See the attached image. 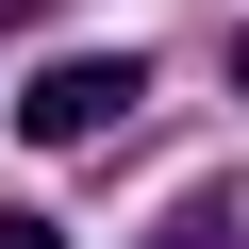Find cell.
Returning a JSON list of instances; mask_svg holds the SVG:
<instances>
[{
  "mask_svg": "<svg viewBox=\"0 0 249 249\" xmlns=\"http://www.w3.org/2000/svg\"><path fill=\"white\" fill-rule=\"evenodd\" d=\"M133 100H150V67H133V50H67V67H34V83H17V133H34V150H100Z\"/></svg>",
  "mask_w": 249,
  "mask_h": 249,
  "instance_id": "1",
  "label": "cell"
},
{
  "mask_svg": "<svg viewBox=\"0 0 249 249\" xmlns=\"http://www.w3.org/2000/svg\"><path fill=\"white\" fill-rule=\"evenodd\" d=\"M150 249H249V166H216V183H183V216H166Z\"/></svg>",
  "mask_w": 249,
  "mask_h": 249,
  "instance_id": "2",
  "label": "cell"
},
{
  "mask_svg": "<svg viewBox=\"0 0 249 249\" xmlns=\"http://www.w3.org/2000/svg\"><path fill=\"white\" fill-rule=\"evenodd\" d=\"M0 249H67V232H50V216H17V199H0Z\"/></svg>",
  "mask_w": 249,
  "mask_h": 249,
  "instance_id": "3",
  "label": "cell"
},
{
  "mask_svg": "<svg viewBox=\"0 0 249 249\" xmlns=\"http://www.w3.org/2000/svg\"><path fill=\"white\" fill-rule=\"evenodd\" d=\"M232 100H249V34H232Z\"/></svg>",
  "mask_w": 249,
  "mask_h": 249,
  "instance_id": "4",
  "label": "cell"
}]
</instances>
